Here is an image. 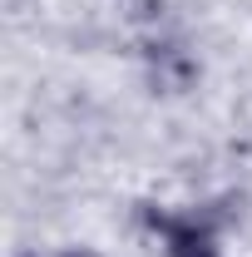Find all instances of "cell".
I'll return each instance as SVG.
<instances>
[{
	"label": "cell",
	"instance_id": "6da1fadb",
	"mask_svg": "<svg viewBox=\"0 0 252 257\" xmlns=\"http://www.w3.org/2000/svg\"><path fill=\"white\" fill-rule=\"evenodd\" d=\"M144 223L158 232L168 257H218V232L198 213H168V208H144Z\"/></svg>",
	"mask_w": 252,
	"mask_h": 257
},
{
	"label": "cell",
	"instance_id": "7a4b0ae2",
	"mask_svg": "<svg viewBox=\"0 0 252 257\" xmlns=\"http://www.w3.org/2000/svg\"><path fill=\"white\" fill-rule=\"evenodd\" d=\"M60 257H104V252H94V247H64Z\"/></svg>",
	"mask_w": 252,
	"mask_h": 257
},
{
	"label": "cell",
	"instance_id": "3957f363",
	"mask_svg": "<svg viewBox=\"0 0 252 257\" xmlns=\"http://www.w3.org/2000/svg\"><path fill=\"white\" fill-rule=\"evenodd\" d=\"M218 257H222V252H218Z\"/></svg>",
	"mask_w": 252,
	"mask_h": 257
}]
</instances>
